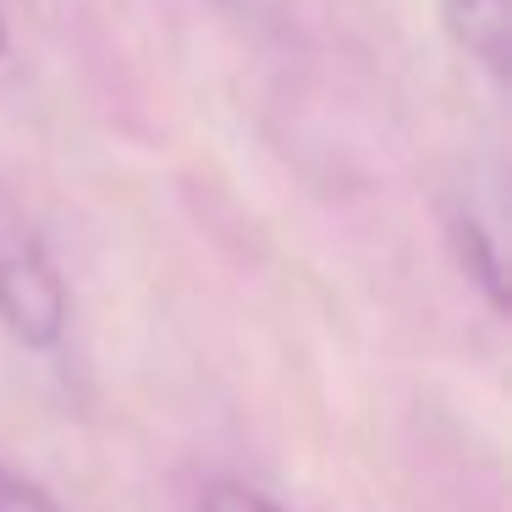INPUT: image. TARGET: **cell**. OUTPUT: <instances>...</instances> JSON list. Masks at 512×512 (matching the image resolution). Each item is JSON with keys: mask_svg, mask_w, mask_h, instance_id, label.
Masks as SVG:
<instances>
[{"mask_svg": "<svg viewBox=\"0 0 512 512\" xmlns=\"http://www.w3.org/2000/svg\"><path fill=\"white\" fill-rule=\"evenodd\" d=\"M452 243L463 259L468 281L490 298V309H507V270H501V237L490 226H479L474 215H457L452 221Z\"/></svg>", "mask_w": 512, "mask_h": 512, "instance_id": "obj_3", "label": "cell"}, {"mask_svg": "<svg viewBox=\"0 0 512 512\" xmlns=\"http://www.w3.org/2000/svg\"><path fill=\"white\" fill-rule=\"evenodd\" d=\"M199 512H281V507L265 496V490L237 485V479H221V485H210V490H204Z\"/></svg>", "mask_w": 512, "mask_h": 512, "instance_id": "obj_5", "label": "cell"}, {"mask_svg": "<svg viewBox=\"0 0 512 512\" xmlns=\"http://www.w3.org/2000/svg\"><path fill=\"white\" fill-rule=\"evenodd\" d=\"M0 325L34 353H50L67 331V287L45 243L23 226L0 221Z\"/></svg>", "mask_w": 512, "mask_h": 512, "instance_id": "obj_1", "label": "cell"}, {"mask_svg": "<svg viewBox=\"0 0 512 512\" xmlns=\"http://www.w3.org/2000/svg\"><path fill=\"white\" fill-rule=\"evenodd\" d=\"M0 512H61V507L45 485H34L28 474L0 463Z\"/></svg>", "mask_w": 512, "mask_h": 512, "instance_id": "obj_4", "label": "cell"}, {"mask_svg": "<svg viewBox=\"0 0 512 512\" xmlns=\"http://www.w3.org/2000/svg\"><path fill=\"white\" fill-rule=\"evenodd\" d=\"M441 23L463 56L507 78L512 61V0H441Z\"/></svg>", "mask_w": 512, "mask_h": 512, "instance_id": "obj_2", "label": "cell"}, {"mask_svg": "<svg viewBox=\"0 0 512 512\" xmlns=\"http://www.w3.org/2000/svg\"><path fill=\"white\" fill-rule=\"evenodd\" d=\"M0 56H6V28H0Z\"/></svg>", "mask_w": 512, "mask_h": 512, "instance_id": "obj_6", "label": "cell"}]
</instances>
